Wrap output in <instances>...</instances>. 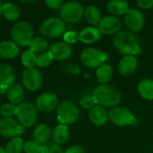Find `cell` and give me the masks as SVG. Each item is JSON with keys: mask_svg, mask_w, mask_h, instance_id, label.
I'll list each match as a JSON object with an SVG mask.
<instances>
[{"mask_svg": "<svg viewBox=\"0 0 153 153\" xmlns=\"http://www.w3.org/2000/svg\"><path fill=\"white\" fill-rule=\"evenodd\" d=\"M64 153H85L84 150L80 145H73L67 148Z\"/></svg>", "mask_w": 153, "mask_h": 153, "instance_id": "60d3db41", "label": "cell"}, {"mask_svg": "<svg viewBox=\"0 0 153 153\" xmlns=\"http://www.w3.org/2000/svg\"><path fill=\"white\" fill-rule=\"evenodd\" d=\"M137 5L144 10H149L153 8V0H137L136 1Z\"/></svg>", "mask_w": 153, "mask_h": 153, "instance_id": "f35d334b", "label": "cell"}, {"mask_svg": "<svg viewBox=\"0 0 153 153\" xmlns=\"http://www.w3.org/2000/svg\"><path fill=\"white\" fill-rule=\"evenodd\" d=\"M139 95L146 100H153V80L150 78L143 79L139 82L137 86Z\"/></svg>", "mask_w": 153, "mask_h": 153, "instance_id": "603a6c76", "label": "cell"}, {"mask_svg": "<svg viewBox=\"0 0 153 153\" xmlns=\"http://www.w3.org/2000/svg\"><path fill=\"white\" fill-rule=\"evenodd\" d=\"M65 70L67 72V73H70V74H80V67L75 65V64H68L65 67Z\"/></svg>", "mask_w": 153, "mask_h": 153, "instance_id": "ab89813d", "label": "cell"}, {"mask_svg": "<svg viewBox=\"0 0 153 153\" xmlns=\"http://www.w3.org/2000/svg\"><path fill=\"white\" fill-rule=\"evenodd\" d=\"M63 39H64V42H65L68 45L75 44L79 40V33H77L76 31L69 30L65 32V34L63 35Z\"/></svg>", "mask_w": 153, "mask_h": 153, "instance_id": "8d00e7d4", "label": "cell"}, {"mask_svg": "<svg viewBox=\"0 0 153 153\" xmlns=\"http://www.w3.org/2000/svg\"><path fill=\"white\" fill-rule=\"evenodd\" d=\"M22 79L23 86L30 91H35L39 90L42 83L41 74L35 67L25 69L22 73Z\"/></svg>", "mask_w": 153, "mask_h": 153, "instance_id": "7c38bea8", "label": "cell"}, {"mask_svg": "<svg viewBox=\"0 0 153 153\" xmlns=\"http://www.w3.org/2000/svg\"><path fill=\"white\" fill-rule=\"evenodd\" d=\"M113 75V69L108 64L100 65L96 70V79L100 84H108Z\"/></svg>", "mask_w": 153, "mask_h": 153, "instance_id": "484cf974", "label": "cell"}, {"mask_svg": "<svg viewBox=\"0 0 153 153\" xmlns=\"http://www.w3.org/2000/svg\"><path fill=\"white\" fill-rule=\"evenodd\" d=\"M69 134H70V133H69L68 126L59 124L53 130L52 138H53V141L55 143L61 145L67 142V140L69 138Z\"/></svg>", "mask_w": 153, "mask_h": 153, "instance_id": "d4e9b609", "label": "cell"}, {"mask_svg": "<svg viewBox=\"0 0 153 153\" xmlns=\"http://www.w3.org/2000/svg\"><path fill=\"white\" fill-rule=\"evenodd\" d=\"M3 15L8 21H16L20 16V10L17 5L12 3L4 4Z\"/></svg>", "mask_w": 153, "mask_h": 153, "instance_id": "f1b7e54d", "label": "cell"}, {"mask_svg": "<svg viewBox=\"0 0 153 153\" xmlns=\"http://www.w3.org/2000/svg\"><path fill=\"white\" fill-rule=\"evenodd\" d=\"M16 106L12 103H4L0 107V114L3 117H13L16 115Z\"/></svg>", "mask_w": 153, "mask_h": 153, "instance_id": "d6a6232c", "label": "cell"}, {"mask_svg": "<svg viewBox=\"0 0 153 153\" xmlns=\"http://www.w3.org/2000/svg\"><path fill=\"white\" fill-rule=\"evenodd\" d=\"M98 29L101 34L104 35H115L122 29L121 20L113 15H106L101 18L98 24Z\"/></svg>", "mask_w": 153, "mask_h": 153, "instance_id": "4fadbf2b", "label": "cell"}, {"mask_svg": "<svg viewBox=\"0 0 153 153\" xmlns=\"http://www.w3.org/2000/svg\"><path fill=\"white\" fill-rule=\"evenodd\" d=\"M19 46L13 40H4L0 42V57L12 59L18 56Z\"/></svg>", "mask_w": 153, "mask_h": 153, "instance_id": "44dd1931", "label": "cell"}, {"mask_svg": "<svg viewBox=\"0 0 153 153\" xmlns=\"http://www.w3.org/2000/svg\"><path fill=\"white\" fill-rule=\"evenodd\" d=\"M13 41L18 46H29L33 39V28L31 24L25 21L16 22L11 30Z\"/></svg>", "mask_w": 153, "mask_h": 153, "instance_id": "277c9868", "label": "cell"}, {"mask_svg": "<svg viewBox=\"0 0 153 153\" xmlns=\"http://www.w3.org/2000/svg\"><path fill=\"white\" fill-rule=\"evenodd\" d=\"M21 61H22V65L24 67H26V69L27 68H33L36 65L37 56L30 49H27V50L23 51V53L22 54Z\"/></svg>", "mask_w": 153, "mask_h": 153, "instance_id": "f546056e", "label": "cell"}, {"mask_svg": "<svg viewBox=\"0 0 153 153\" xmlns=\"http://www.w3.org/2000/svg\"><path fill=\"white\" fill-rule=\"evenodd\" d=\"M92 95L97 101V105L103 108H115L122 99L119 90L109 84H100L95 88Z\"/></svg>", "mask_w": 153, "mask_h": 153, "instance_id": "7a4b0ae2", "label": "cell"}, {"mask_svg": "<svg viewBox=\"0 0 153 153\" xmlns=\"http://www.w3.org/2000/svg\"><path fill=\"white\" fill-rule=\"evenodd\" d=\"M41 150L42 145H40L33 140L24 143L23 152L25 153H41Z\"/></svg>", "mask_w": 153, "mask_h": 153, "instance_id": "836d02e7", "label": "cell"}, {"mask_svg": "<svg viewBox=\"0 0 153 153\" xmlns=\"http://www.w3.org/2000/svg\"><path fill=\"white\" fill-rule=\"evenodd\" d=\"M0 153H7V152H6L5 149H4V148L0 147Z\"/></svg>", "mask_w": 153, "mask_h": 153, "instance_id": "7bdbcfd3", "label": "cell"}, {"mask_svg": "<svg viewBox=\"0 0 153 153\" xmlns=\"http://www.w3.org/2000/svg\"><path fill=\"white\" fill-rule=\"evenodd\" d=\"M100 31L97 27L89 26L79 33V41L83 44H94L100 39Z\"/></svg>", "mask_w": 153, "mask_h": 153, "instance_id": "ac0fdd59", "label": "cell"}, {"mask_svg": "<svg viewBox=\"0 0 153 153\" xmlns=\"http://www.w3.org/2000/svg\"><path fill=\"white\" fill-rule=\"evenodd\" d=\"M45 3L48 5V7H49L50 9H53V10L60 9L62 7V5L64 4L62 0H47Z\"/></svg>", "mask_w": 153, "mask_h": 153, "instance_id": "74e56055", "label": "cell"}, {"mask_svg": "<svg viewBox=\"0 0 153 153\" xmlns=\"http://www.w3.org/2000/svg\"><path fill=\"white\" fill-rule=\"evenodd\" d=\"M137 68V59L133 56H124L118 63V71L124 76H129Z\"/></svg>", "mask_w": 153, "mask_h": 153, "instance_id": "d6986e66", "label": "cell"}, {"mask_svg": "<svg viewBox=\"0 0 153 153\" xmlns=\"http://www.w3.org/2000/svg\"><path fill=\"white\" fill-rule=\"evenodd\" d=\"M7 98L10 103L13 105H19L24 98V90L19 84H13L6 92Z\"/></svg>", "mask_w": 153, "mask_h": 153, "instance_id": "cb8c5ba5", "label": "cell"}, {"mask_svg": "<svg viewBox=\"0 0 153 153\" xmlns=\"http://www.w3.org/2000/svg\"><path fill=\"white\" fill-rule=\"evenodd\" d=\"M84 7L78 1L65 3L60 8V17L67 23H77L84 16Z\"/></svg>", "mask_w": 153, "mask_h": 153, "instance_id": "5b68a950", "label": "cell"}, {"mask_svg": "<svg viewBox=\"0 0 153 153\" xmlns=\"http://www.w3.org/2000/svg\"><path fill=\"white\" fill-rule=\"evenodd\" d=\"M80 117V110L77 106L70 100L59 102L56 108V119L61 125L68 126L74 124Z\"/></svg>", "mask_w": 153, "mask_h": 153, "instance_id": "3957f363", "label": "cell"}, {"mask_svg": "<svg viewBox=\"0 0 153 153\" xmlns=\"http://www.w3.org/2000/svg\"><path fill=\"white\" fill-rule=\"evenodd\" d=\"M25 131V128L13 117L0 118V134L5 138L19 137Z\"/></svg>", "mask_w": 153, "mask_h": 153, "instance_id": "30bf717a", "label": "cell"}, {"mask_svg": "<svg viewBox=\"0 0 153 153\" xmlns=\"http://www.w3.org/2000/svg\"><path fill=\"white\" fill-rule=\"evenodd\" d=\"M84 17L88 23H90L91 26H96L100 23L101 20V13L99 10V8L95 5H89L85 8L84 11Z\"/></svg>", "mask_w": 153, "mask_h": 153, "instance_id": "4316f807", "label": "cell"}, {"mask_svg": "<svg viewBox=\"0 0 153 153\" xmlns=\"http://www.w3.org/2000/svg\"><path fill=\"white\" fill-rule=\"evenodd\" d=\"M89 119L94 126H102L106 125L109 119L108 112H107L105 108L96 105L89 110Z\"/></svg>", "mask_w": 153, "mask_h": 153, "instance_id": "e0dca14e", "label": "cell"}, {"mask_svg": "<svg viewBox=\"0 0 153 153\" xmlns=\"http://www.w3.org/2000/svg\"><path fill=\"white\" fill-rule=\"evenodd\" d=\"M80 105L84 109H91L94 106L97 105V101L93 95H86L83 96L80 100Z\"/></svg>", "mask_w": 153, "mask_h": 153, "instance_id": "d590c367", "label": "cell"}, {"mask_svg": "<svg viewBox=\"0 0 153 153\" xmlns=\"http://www.w3.org/2000/svg\"><path fill=\"white\" fill-rule=\"evenodd\" d=\"M62 147L54 142H48V143L42 145L41 153H64Z\"/></svg>", "mask_w": 153, "mask_h": 153, "instance_id": "e575fe53", "label": "cell"}, {"mask_svg": "<svg viewBox=\"0 0 153 153\" xmlns=\"http://www.w3.org/2000/svg\"><path fill=\"white\" fill-rule=\"evenodd\" d=\"M40 33L49 39H56L65 32V22L58 17H50L42 22L39 26Z\"/></svg>", "mask_w": 153, "mask_h": 153, "instance_id": "8992f818", "label": "cell"}, {"mask_svg": "<svg viewBox=\"0 0 153 153\" xmlns=\"http://www.w3.org/2000/svg\"><path fill=\"white\" fill-rule=\"evenodd\" d=\"M125 23L129 31L136 33L141 31L145 25L144 14L136 8H129L125 14Z\"/></svg>", "mask_w": 153, "mask_h": 153, "instance_id": "8fae6325", "label": "cell"}, {"mask_svg": "<svg viewBox=\"0 0 153 153\" xmlns=\"http://www.w3.org/2000/svg\"><path fill=\"white\" fill-rule=\"evenodd\" d=\"M109 120L117 126H127L134 125V121L136 117L133 112L125 107H115L108 112Z\"/></svg>", "mask_w": 153, "mask_h": 153, "instance_id": "9c48e42d", "label": "cell"}, {"mask_svg": "<svg viewBox=\"0 0 153 153\" xmlns=\"http://www.w3.org/2000/svg\"><path fill=\"white\" fill-rule=\"evenodd\" d=\"M128 4L123 0H112L107 4L108 12L113 16H120L125 15L128 11Z\"/></svg>", "mask_w": 153, "mask_h": 153, "instance_id": "7402d4cb", "label": "cell"}, {"mask_svg": "<svg viewBox=\"0 0 153 153\" xmlns=\"http://www.w3.org/2000/svg\"><path fill=\"white\" fill-rule=\"evenodd\" d=\"M0 96H1V91H0Z\"/></svg>", "mask_w": 153, "mask_h": 153, "instance_id": "ee69618b", "label": "cell"}, {"mask_svg": "<svg viewBox=\"0 0 153 153\" xmlns=\"http://www.w3.org/2000/svg\"><path fill=\"white\" fill-rule=\"evenodd\" d=\"M50 137H52V132L47 124H39L33 131V141L40 145L48 143Z\"/></svg>", "mask_w": 153, "mask_h": 153, "instance_id": "ffe728a7", "label": "cell"}, {"mask_svg": "<svg viewBox=\"0 0 153 153\" xmlns=\"http://www.w3.org/2000/svg\"><path fill=\"white\" fill-rule=\"evenodd\" d=\"M3 7H4V4L0 2V15L3 14Z\"/></svg>", "mask_w": 153, "mask_h": 153, "instance_id": "b9f144b4", "label": "cell"}, {"mask_svg": "<svg viewBox=\"0 0 153 153\" xmlns=\"http://www.w3.org/2000/svg\"><path fill=\"white\" fill-rule=\"evenodd\" d=\"M16 117L21 126L31 127L35 125L38 118L37 108L30 102H22L16 106Z\"/></svg>", "mask_w": 153, "mask_h": 153, "instance_id": "52a82bcc", "label": "cell"}, {"mask_svg": "<svg viewBox=\"0 0 153 153\" xmlns=\"http://www.w3.org/2000/svg\"><path fill=\"white\" fill-rule=\"evenodd\" d=\"M48 48V40L43 37H35L32 39L29 45V49L36 53H43L46 52V49Z\"/></svg>", "mask_w": 153, "mask_h": 153, "instance_id": "83f0119b", "label": "cell"}, {"mask_svg": "<svg viewBox=\"0 0 153 153\" xmlns=\"http://www.w3.org/2000/svg\"><path fill=\"white\" fill-rule=\"evenodd\" d=\"M115 48L124 56H138L142 53L139 38L129 30H120L112 39Z\"/></svg>", "mask_w": 153, "mask_h": 153, "instance_id": "6da1fadb", "label": "cell"}, {"mask_svg": "<svg viewBox=\"0 0 153 153\" xmlns=\"http://www.w3.org/2000/svg\"><path fill=\"white\" fill-rule=\"evenodd\" d=\"M53 60V57L51 56V54L48 51L43 52L41 54H39L37 56V62H36V65H38L39 67H48L51 62Z\"/></svg>", "mask_w": 153, "mask_h": 153, "instance_id": "1f68e13d", "label": "cell"}, {"mask_svg": "<svg viewBox=\"0 0 153 153\" xmlns=\"http://www.w3.org/2000/svg\"><path fill=\"white\" fill-rule=\"evenodd\" d=\"M15 73L13 67L5 63H0V91L6 94L7 90L13 84Z\"/></svg>", "mask_w": 153, "mask_h": 153, "instance_id": "9a60e30c", "label": "cell"}, {"mask_svg": "<svg viewBox=\"0 0 153 153\" xmlns=\"http://www.w3.org/2000/svg\"><path fill=\"white\" fill-rule=\"evenodd\" d=\"M48 52L51 54L53 60L63 61L68 59L72 55V48L70 45L66 44L64 41H58L53 43L49 47Z\"/></svg>", "mask_w": 153, "mask_h": 153, "instance_id": "2e32d148", "label": "cell"}, {"mask_svg": "<svg viewBox=\"0 0 153 153\" xmlns=\"http://www.w3.org/2000/svg\"><path fill=\"white\" fill-rule=\"evenodd\" d=\"M109 55L94 48H87L81 53L82 63L89 68H99L108 59Z\"/></svg>", "mask_w": 153, "mask_h": 153, "instance_id": "ba28073f", "label": "cell"}, {"mask_svg": "<svg viewBox=\"0 0 153 153\" xmlns=\"http://www.w3.org/2000/svg\"><path fill=\"white\" fill-rule=\"evenodd\" d=\"M23 140L21 137H14L12 138L5 148L7 153H21L23 151Z\"/></svg>", "mask_w": 153, "mask_h": 153, "instance_id": "4dcf8cb0", "label": "cell"}, {"mask_svg": "<svg viewBox=\"0 0 153 153\" xmlns=\"http://www.w3.org/2000/svg\"><path fill=\"white\" fill-rule=\"evenodd\" d=\"M59 104L57 96L53 92H44L36 100V108L40 112L48 113L57 108Z\"/></svg>", "mask_w": 153, "mask_h": 153, "instance_id": "5bb4252c", "label": "cell"}]
</instances>
